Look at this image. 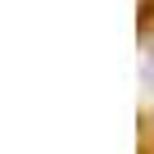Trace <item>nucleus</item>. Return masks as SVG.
<instances>
[{"label": "nucleus", "instance_id": "nucleus-1", "mask_svg": "<svg viewBox=\"0 0 154 154\" xmlns=\"http://www.w3.org/2000/svg\"><path fill=\"white\" fill-rule=\"evenodd\" d=\"M140 86H145V100H154V45H145L140 54Z\"/></svg>", "mask_w": 154, "mask_h": 154}]
</instances>
